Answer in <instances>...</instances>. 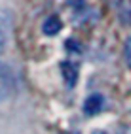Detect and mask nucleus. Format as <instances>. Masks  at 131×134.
Listing matches in <instances>:
<instances>
[{"instance_id":"nucleus-2","label":"nucleus","mask_w":131,"mask_h":134,"mask_svg":"<svg viewBox=\"0 0 131 134\" xmlns=\"http://www.w3.org/2000/svg\"><path fill=\"white\" fill-rule=\"evenodd\" d=\"M12 30H13V15L8 8L0 6V55H4L10 47Z\"/></svg>"},{"instance_id":"nucleus-1","label":"nucleus","mask_w":131,"mask_h":134,"mask_svg":"<svg viewBox=\"0 0 131 134\" xmlns=\"http://www.w3.org/2000/svg\"><path fill=\"white\" fill-rule=\"evenodd\" d=\"M15 93V74L10 64L0 60V104L8 102Z\"/></svg>"},{"instance_id":"nucleus-7","label":"nucleus","mask_w":131,"mask_h":134,"mask_svg":"<svg viewBox=\"0 0 131 134\" xmlns=\"http://www.w3.org/2000/svg\"><path fill=\"white\" fill-rule=\"evenodd\" d=\"M68 2H70L72 6H80V4H82V0H68Z\"/></svg>"},{"instance_id":"nucleus-3","label":"nucleus","mask_w":131,"mask_h":134,"mask_svg":"<svg viewBox=\"0 0 131 134\" xmlns=\"http://www.w3.org/2000/svg\"><path fill=\"white\" fill-rule=\"evenodd\" d=\"M104 108V98L101 94H91L84 102V113L85 115H97Z\"/></svg>"},{"instance_id":"nucleus-4","label":"nucleus","mask_w":131,"mask_h":134,"mask_svg":"<svg viewBox=\"0 0 131 134\" xmlns=\"http://www.w3.org/2000/svg\"><path fill=\"white\" fill-rule=\"evenodd\" d=\"M61 74L65 77V83L68 87H72L76 83V79H78V66L70 60H63L61 62Z\"/></svg>"},{"instance_id":"nucleus-5","label":"nucleus","mask_w":131,"mask_h":134,"mask_svg":"<svg viewBox=\"0 0 131 134\" xmlns=\"http://www.w3.org/2000/svg\"><path fill=\"white\" fill-rule=\"evenodd\" d=\"M61 29H63V21H61L57 15H49L48 19L42 23V32L48 34V36H55Z\"/></svg>"},{"instance_id":"nucleus-6","label":"nucleus","mask_w":131,"mask_h":134,"mask_svg":"<svg viewBox=\"0 0 131 134\" xmlns=\"http://www.w3.org/2000/svg\"><path fill=\"white\" fill-rule=\"evenodd\" d=\"M125 57H127V62L131 64V38L125 42Z\"/></svg>"}]
</instances>
